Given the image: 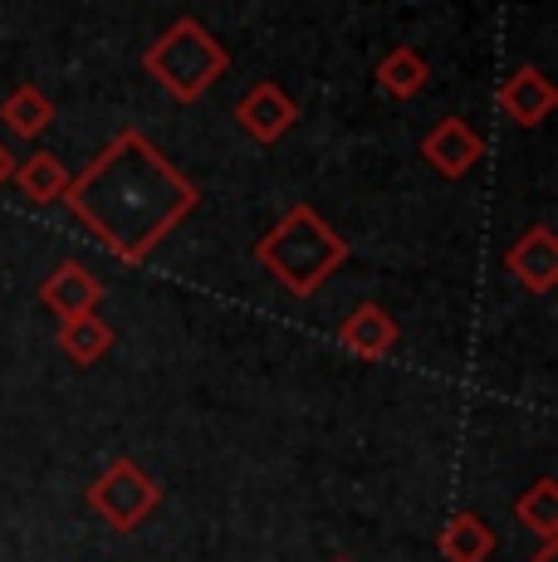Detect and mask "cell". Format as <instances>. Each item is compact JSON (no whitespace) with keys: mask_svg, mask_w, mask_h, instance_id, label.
<instances>
[{"mask_svg":"<svg viewBox=\"0 0 558 562\" xmlns=\"http://www.w3.org/2000/svg\"><path fill=\"white\" fill-rule=\"evenodd\" d=\"M201 191L177 161L137 127H123L79 177H69L64 205L113 259L143 265L157 245L197 211Z\"/></svg>","mask_w":558,"mask_h":562,"instance_id":"1","label":"cell"},{"mask_svg":"<svg viewBox=\"0 0 558 562\" xmlns=\"http://www.w3.org/2000/svg\"><path fill=\"white\" fill-rule=\"evenodd\" d=\"M255 259L284 294L314 299L328 279L348 265V240L314 211V205H289L270 231L255 240Z\"/></svg>","mask_w":558,"mask_h":562,"instance_id":"2","label":"cell"},{"mask_svg":"<svg viewBox=\"0 0 558 562\" xmlns=\"http://www.w3.org/2000/svg\"><path fill=\"white\" fill-rule=\"evenodd\" d=\"M143 69L153 74L157 89H167V99L177 103H197L207 99V89L231 74V54L201 20L181 15L177 25H167V35H157L143 54Z\"/></svg>","mask_w":558,"mask_h":562,"instance_id":"3","label":"cell"},{"mask_svg":"<svg viewBox=\"0 0 558 562\" xmlns=\"http://www.w3.org/2000/svg\"><path fill=\"white\" fill-rule=\"evenodd\" d=\"M157 499H163V490L153 484V474H147L137 460H127V456L109 460V470L89 484V509L99 514L109 528H118V533L143 528L147 518H153Z\"/></svg>","mask_w":558,"mask_h":562,"instance_id":"4","label":"cell"},{"mask_svg":"<svg viewBox=\"0 0 558 562\" xmlns=\"http://www.w3.org/2000/svg\"><path fill=\"white\" fill-rule=\"evenodd\" d=\"M235 123H241V133L250 137V143L275 147L279 137L299 123V103L289 99L275 79H260L250 93H241V103H235Z\"/></svg>","mask_w":558,"mask_h":562,"instance_id":"5","label":"cell"},{"mask_svg":"<svg viewBox=\"0 0 558 562\" xmlns=\"http://www.w3.org/2000/svg\"><path fill=\"white\" fill-rule=\"evenodd\" d=\"M504 269L520 289H529L534 299L554 294L558 289V235L549 225H529L520 240L504 250Z\"/></svg>","mask_w":558,"mask_h":562,"instance_id":"6","label":"cell"},{"mask_svg":"<svg viewBox=\"0 0 558 562\" xmlns=\"http://www.w3.org/2000/svg\"><path fill=\"white\" fill-rule=\"evenodd\" d=\"M480 157H486V137H480L466 117H442V123L422 137V161L432 171H442L446 181L466 177Z\"/></svg>","mask_w":558,"mask_h":562,"instance_id":"7","label":"cell"},{"mask_svg":"<svg viewBox=\"0 0 558 562\" xmlns=\"http://www.w3.org/2000/svg\"><path fill=\"white\" fill-rule=\"evenodd\" d=\"M495 103H500V113L510 117L514 127H539L544 117L554 113L558 89L544 79V69H534V64H520V69H514L510 79L500 83Z\"/></svg>","mask_w":558,"mask_h":562,"instance_id":"8","label":"cell"},{"mask_svg":"<svg viewBox=\"0 0 558 562\" xmlns=\"http://www.w3.org/2000/svg\"><path fill=\"white\" fill-rule=\"evenodd\" d=\"M99 299H103L99 274H89V269H83L79 259H64L55 274H49L45 284H40V304L55 313L59 323H69V318H89V313L99 308Z\"/></svg>","mask_w":558,"mask_h":562,"instance_id":"9","label":"cell"},{"mask_svg":"<svg viewBox=\"0 0 558 562\" xmlns=\"http://www.w3.org/2000/svg\"><path fill=\"white\" fill-rule=\"evenodd\" d=\"M397 323H392V313L382 308V304H358L348 313V318L338 323V342L353 352V358H362V362H382V358H392L397 352Z\"/></svg>","mask_w":558,"mask_h":562,"instance_id":"10","label":"cell"},{"mask_svg":"<svg viewBox=\"0 0 558 562\" xmlns=\"http://www.w3.org/2000/svg\"><path fill=\"white\" fill-rule=\"evenodd\" d=\"M495 548H500V533L470 509L450 514L446 528L436 533V553H442V562H490Z\"/></svg>","mask_w":558,"mask_h":562,"instance_id":"11","label":"cell"},{"mask_svg":"<svg viewBox=\"0 0 558 562\" xmlns=\"http://www.w3.org/2000/svg\"><path fill=\"white\" fill-rule=\"evenodd\" d=\"M426 83H432V64H426L422 49L397 45V49L382 54V64H378V89L388 93V99L406 103V99H416Z\"/></svg>","mask_w":558,"mask_h":562,"instance_id":"12","label":"cell"},{"mask_svg":"<svg viewBox=\"0 0 558 562\" xmlns=\"http://www.w3.org/2000/svg\"><path fill=\"white\" fill-rule=\"evenodd\" d=\"M0 123L30 143V137H40L55 123V103H49V93L35 89V83H15V89L0 99Z\"/></svg>","mask_w":558,"mask_h":562,"instance_id":"13","label":"cell"},{"mask_svg":"<svg viewBox=\"0 0 558 562\" xmlns=\"http://www.w3.org/2000/svg\"><path fill=\"white\" fill-rule=\"evenodd\" d=\"M514 518H520V524L529 528L539 543H558V480H554V474L534 480L529 490L514 499Z\"/></svg>","mask_w":558,"mask_h":562,"instance_id":"14","label":"cell"},{"mask_svg":"<svg viewBox=\"0 0 558 562\" xmlns=\"http://www.w3.org/2000/svg\"><path fill=\"white\" fill-rule=\"evenodd\" d=\"M59 348H64L69 362L93 367L113 352V328L99 318V313H89V318H69V323H59Z\"/></svg>","mask_w":558,"mask_h":562,"instance_id":"15","label":"cell"},{"mask_svg":"<svg viewBox=\"0 0 558 562\" xmlns=\"http://www.w3.org/2000/svg\"><path fill=\"white\" fill-rule=\"evenodd\" d=\"M10 181H15L35 205H49V201H64V191H69V167L49 153H35V157L15 161V177Z\"/></svg>","mask_w":558,"mask_h":562,"instance_id":"16","label":"cell"},{"mask_svg":"<svg viewBox=\"0 0 558 562\" xmlns=\"http://www.w3.org/2000/svg\"><path fill=\"white\" fill-rule=\"evenodd\" d=\"M15 177V161H10V153H5V143H0V187Z\"/></svg>","mask_w":558,"mask_h":562,"instance_id":"17","label":"cell"},{"mask_svg":"<svg viewBox=\"0 0 558 562\" xmlns=\"http://www.w3.org/2000/svg\"><path fill=\"white\" fill-rule=\"evenodd\" d=\"M558 558V543H539V553H534L529 562H554Z\"/></svg>","mask_w":558,"mask_h":562,"instance_id":"18","label":"cell"},{"mask_svg":"<svg viewBox=\"0 0 558 562\" xmlns=\"http://www.w3.org/2000/svg\"><path fill=\"white\" fill-rule=\"evenodd\" d=\"M334 562H348V558H334Z\"/></svg>","mask_w":558,"mask_h":562,"instance_id":"19","label":"cell"}]
</instances>
